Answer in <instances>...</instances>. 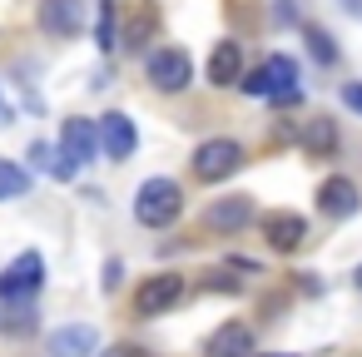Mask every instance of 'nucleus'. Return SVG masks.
<instances>
[{
	"label": "nucleus",
	"mask_w": 362,
	"mask_h": 357,
	"mask_svg": "<svg viewBox=\"0 0 362 357\" xmlns=\"http://www.w3.org/2000/svg\"><path fill=\"white\" fill-rule=\"evenodd\" d=\"M238 90L243 95H258V100H273V105H298V65L288 60V55H268L253 75H243L238 80Z\"/></svg>",
	"instance_id": "obj_1"
},
{
	"label": "nucleus",
	"mask_w": 362,
	"mask_h": 357,
	"mask_svg": "<svg viewBox=\"0 0 362 357\" xmlns=\"http://www.w3.org/2000/svg\"><path fill=\"white\" fill-rule=\"evenodd\" d=\"M179 209H184V189H179L174 179H144L139 194H134V218H139L144 228H164V223H174Z\"/></svg>",
	"instance_id": "obj_2"
},
{
	"label": "nucleus",
	"mask_w": 362,
	"mask_h": 357,
	"mask_svg": "<svg viewBox=\"0 0 362 357\" xmlns=\"http://www.w3.org/2000/svg\"><path fill=\"white\" fill-rule=\"evenodd\" d=\"M238 169H243V144L238 139H204L194 149V174L209 179V184H218V179H228Z\"/></svg>",
	"instance_id": "obj_3"
},
{
	"label": "nucleus",
	"mask_w": 362,
	"mask_h": 357,
	"mask_svg": "<svg viewBox=\"0 0 362 357\" xmlns=\"http://www.w3.org/2000/svg\"><path fill=\"white\" fill-rule=\"evenodd\" d=\"M40 283H45V258H40V253H21L11 268H0V298H6V303L35 298Z\"/></svg>",
	"instance_id": "obj_4"
},
{
	"label": "nucleus",
	"mask_w": 362,
	"mask_h": 357,
	"mask_svg": "<svg viewBox=\"0 0 362 357\" xmlns=\"http://www.w3.org/2000/svg\"><path fill=\"white\" fill-rule=\"evenodd\" d=\"M179 298H184V278H179V273H154V278L139 283L134 312H139V317H159V312H169Z\"/></svg>",
	"instance_id": "obj_5"
},
{
	"label": "nucleus",
	"mask_w": 362,
	"mask_h": 357,
	"mask_svg": "<svg viewBox=\"0 0 362 357\" xmlns=\"http://www.w3.org/2000/svg\"><path fill=\"white\" fill-rule=\"evenodd\" d=\"M189 80H194V65H189V55L184 50H154L149 55V85L154 90H164V95H179V90H189Z\"/></svg>",
	"instance_id": "obj_6"
},
{
	"label": "nucleus",
	"mask_w": 362,
	"mask_h": 357,
	"mask_svg": "<svg viewBox=\"0 0 362 357\" xmlns=\"http://www.w3.org/2000/svg\"><path fill=\"white\" fill-rule=\"evenodd\" d=\"M100 154V129H95V119H65V129H60V159L65 164H90Z\"/></svg>",
	"instance_id": "obj_7"
},
{
	"label": "nucleus",
	"mask_w": 362,
	"mask_h": 357,
	"mask_svg": "<svg viewBox=\"0 0 362 357\" xmlns=\"http://www.w3.org/2000/svg\"><path fill=\"white\" fill-rule=\"evenodd\" d=\"M80 25H85V6H80V0H40V30L45 35L70 40V35H80Z\"/></svg>",
	"instance_id": "obj_8"
},
{
	"label": "nucleus",
	"mask_w": 362,
	"mask_h": 357,
	"mask_svg": "<svg viewBox=\"0 0 362 357\" xmlns=\"http://www.w3.org/2000/svg\"><path fill=\"white\" fill-rule=\"evenodd\" d=\"M100 149L110 154V159H129L134 154V144H139V134H134V119L129 115H119V110H110V115H100Z\"/></svg>",
	"instance_id": "obj_9"
},
{
	"label": "nucleus",
	"mask_w": 362,
	"mask_h": 357,
	"mask_svg": "<svg viewBox=\"0 0 362 357\" xmlns=\"http://www.w3.org/2000/svg\"><path fill=\"white\" fill-rule=\"evenodd\" d=\"M204 357H253V327L243 317H228L223 327H214Z\"/></svg>",
	"instance_id": "obj_10"
},
{
	"label": "nucleus",
	"mask_w": 362,
	"mask_h": 357,
	"mask_svg": "<svg viewBox=\"0 0 362 357\" xmlns=\"http://www.w3.org/2000/svg\"><path fill=\"white\" fill-rule=\"evenodd\" d=\"M317 209H322L327 218H352V213L362 209V199H357V184H352V179H342V174L322 179V189H317Z\"/></svg>",
	"instance_id": "obj_11"
},
{
	"label": "nucleus",
	"mask_w": 362,
	"mask_h": 357,
	"mask_svg": "<svg viewBox=\"0 0 362 357\" xmlns=\"http://www.w3.org/2000/svg\"><path fill=\"white\" fill-rule=\"evenodd\" d=\"M204 223H209V228H218V233H238L243 223H253V199H248V194L214 199V204H209V213H204Z\"/></svg>",
	"instance_id": "obj_12"
},
{
	"label": "nucleus",
	"mask_w": 362,
	"mask_h": 357,
	"mask_svg": "<svg viewBox=\"0 0 362 357\" xmlns=\"http://www.w3.org/2000/svg\"><path fill=\"white\" fill-rule=\"evenodd\" d=\"M243 80V45L238 40H218L214 55H209V85L214 90H228Z\"/></svg>",
	"instance_id": "obj_13"
},
{
	"label": "nucleus",
	"mask_w": 362,
	"mask_h": 357,
	"mask_svg": "<svg viewBox=\"0 0 362 357\" xmlns=\"http://www.w3.org/2000/svg\"><path fill=\"white\" fill-rule=\"evenodd\" d=\"M263 238H268V248H278V253H293V248H303V238H308V223H303L298 213L278 209V213H268V218H263Z\"/></svg>",
	"instance_id": "obj_14"
},
{
	"label": "nucleus",
	"mask_w": 362,
	"mask_h": 357,
	"mask_svg": "<svg viewBox=\"0 0 362 357\" xmlns=\"http://www.w3.org/2000/svg\"><path fill=\"white\" fill-rule=\"evenodd\" d=\"M95 327L90 322H70L50 332V357H95Z\"/></svg>",
	"instance_id": "obj_15"
},
{
	"label": "nucleus",
	"mask_w": 362,
	"mask_h": 357,
	"mask_svg": "<svg viewBox=\"0 0 362 357\" xmlns=\"http://www.w3.org/2000/svg\"><path fill=\"white\" fill-rule=\"evenodd\" d=\"M303 149L308 154H332L337 149V124L332 119H308L303 124Z\"/></svg>",
	"instance_id": "obj_16"
},
{
	"label": "nucleus",
	"mask_w": 362,
	"mask_h": 357,
	"mask_svg": "<svg viewBox=\"0 0 362 357\" xmlns=\"http://www.w3.org/2000/svg\"><path fill=\"white\" fill-rule=\"evenodd\" d=\"M30 189V174L25 169H16V164H6L0 159V199H21Z\"/></svg>",
	"instance_id": "obj_17"
},
{
	"label": "nucleus",
	"mask_w": 362,
	"mask_h": 357,
	"mask_svg": "<svg viewBox=\"0 0 362 357\" xmlns=\"http://www.w3.org/2000/svg\"><path fill=\"white\" fill-rule=\"evenodd\" d=\"M303 40H308V50H313L322 65H332V60H337V45H332V40H327L317 25H308V30H303Z\"/></svg>",
	"instance_id": "obj_18"
},
{
	"label": "nucleus",
	"mask_w": 362,
	"mask_h": 357,
	"mask_svg": "<svg viewBox=\"0 0 362 357\" xmlns=\"http://www.w3.org/2000/svg\"><path fill=\"white\" fill-rule=\"evenodd\" d=\"M100 50H115V6H100Z\"/></svg>",
	"instance_id": "obj_19"
},
{
	"label": "nucleus",
	"mask_w": 362,
	"mask_h": 357,
	"mask_svg": "<svg viewBox=\"0 0 362 357\" xmlns=\"http://www.w3.org/2000/svg\"><path fill=\"white\" fill-rule=\"evenodd\" d=\"M144 35H149V16H144V21H134V25L124 30V45L134 50V45H144Z\"/></svg>",
	"instance_id": "obj_20"
},
{
	"label": "nucleus",
	"mask_w": 362,
	"mask_h": 357,
	"mask_svg": "<svg viewBox=\"0 0 362 357\" xmlns=\"http://www.w3.org/2000/svg\"><path fill=\"white\" fill-rule=\"evenodd\" d=\"M342 105L362 115V85H342Z\"/></svg>",
	"instance_id": "obj_21"
},
{
	"label": "nucleus",
	"mask_w": 362,
	"mask_h": 357,
	"mask_svg": "<svg viewBox=\"0 0 362 357\" xmlns=\"http://www.w3.org/2000/svg\"><path fill=\"white\" fill-rule=\"evenodd\" d=\"M105 288H110V293L119 288V263H110V268H105Z\"/></svg>",
	"instance_id": "obj_22"
},
{
	"label": "nucleus",
	"mask_w": 362,
	"mask_h": 357,
	"mask_svg": "<svg viewBox=\"0 0 362 357\" xmlns=\"http://www.w3.org/2000/svg\"><path fill=\"white\" fill-rule=\"evenodd\" d=\"M110 357H139V352H124V347H119V352H110Z\"/></svg>",
	"instance_id": "obj_23"
},
{
	"label": "nucleus",
	"mask_w": 362,
	"mask_h": 357,
	"mask_svg": "<svg viewBox=\"0 0 362 357\" xmlns=\"http://www.w3.org/2000/svg\"><path fill=\"white\" fill-rule=\"evenodd\" d=\"M263 357H293V352H263Z\"/></svg>",
	"instance_id": "obj_24"
},
{
	"label": "nucleus",
	"mask_w": 362,
	"mask_h": 357,
	"mask_svg": "<svg viewBox=\"0 0 362 357\" xmlns=\"http://www.w3.org/2000/svg\"><path fill=\"white\" fill-rule=\"evenodd\" d=\"M352 283H357V288H362V268H357V273H352Z\"/></svg>",
	"instance_id": "obj_25"
},
{
	"label": "nucleus",
	"mask_w": 362,
	"mask_h": 357,
	"mask_svg": "<svg viewBox=\"0 0 362 357\" xmlns=\"http://www.w3.org/2000/svg\"><path fill=\"white\" fill-rule=\"evenodd\" d=\"M0 115H6V100H0Z\"/></svg>",
	"instance_id": "obj_26"
}]
</instances>
